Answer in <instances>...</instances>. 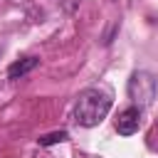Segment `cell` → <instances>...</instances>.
Returning <instances> with one entry per match:
<instances>
[{
  "label": "cell",
  "instance_id": "cell-1",
  "mask_svg": "<svg viewBox=\"0 0 158 158\" xmlns=\"http://www.w3.org/2000/svg\"><path fill=\"white\" fill-rule=\"evenodd\" d=\"M109 109H111V96H109L106 91H101V89H86V91H81L79 99H77L74 121H77L79 126H86V128L99 126V123L106 118Z\"/></svg>",
  "mask_w": 158,
  "mask_h": 158
},
{
  "label": "cell",
  "instance_id": "cell-2",
  "mask_svg": "<svg viewBox=\"0 0 158 158\" xmlns=\"http://www.w3.org/2000/svg\"><path fill=\"white\" fill-rule=\"evenodd\" d=\"M128 99L138 109L148 106L156 99V79H153V74H148V72H133L131 79H128Z\"/></svg>",
  "mask_w": 158,
  "mask_h": 158
},
{
  "label": "cell",
  "instance_id": "cell-3",
  "mask_svg": "<svg viewBox=\"0 0 158 158\" xmlns=\"http://www.w3.org/2000/svg\"><path fill=\"white\" fill-rule=\"evenodd\" d=\"M141 128V109L138 106H128L118 114L116 118V131L121 136H133L136 131Z\"/></svg>",
  "mask_w": 158,
  "mask_h": 158
},
{
  "label": "cell",
  "instance_id": "cell-4",
  "mask_svg": "<svg viewBox=\"0 0 158 158\" xmlns=\"http://www.w3.org/2000/svg\"><path fill=\"white\" fill-rule=\"evenodd\" d=\"M37 64H40V59H37V57H25V59H17V62H12V64L7 67V77H10V79H20V77L30 74Z\"/></svg>",
  "mask_w": 158,
  "mask_h": 158
},
{
  "label": "cell",
  "instance_id": "cell-5",
  "mask_svg": "<svg viewBox=\"0 0 158 158\" xmlns=\"http://www.w3.org/2000/svg\"><path fill=\"white\" fill-rule=\"evenodd\" d=\"M67 138H69L67 131H52V133H47V136H40L37 143H40V146H54V143H62V141H67Z\"/></svg>",
  "mask_w": 158,
  "mask_h": 158
}]
</instances>
